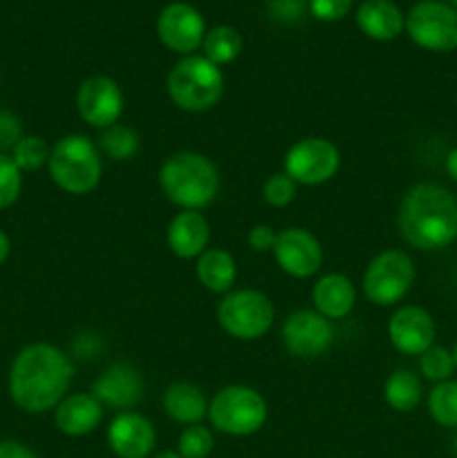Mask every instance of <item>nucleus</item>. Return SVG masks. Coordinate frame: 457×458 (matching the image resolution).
Segmentation results:
<instances>
[{
	"label": "nucleus",
	"instance_id": "37",
	"mask_svg": "<svg viewBox=\"0 0 457 458\" xmlns=\"http://www.w3.org/2000/svg\"><path fill=\"white\" fill-rule=\"evenodd\" d=\"M0 458H39L27 445L18 441H0Z\"/></svg>",
	"mask_w": 457,
	"mask_h": 458
},
{
	"label": "nucleus",
	"instance_id": "26",
	"mask_svg": "<svg viewBox=\"0 0 457 458\" xmlns=\"http://www.w3.org/2000/svg\"><path fill=\"white\" fill-rule=\"evenodd\" d=\"M139 134L124 123H115L101 130L99 150L112 161H130L139 152Z\"/></svg>",
	"mask_w": 457,
	"mask_h": 458
},
{
	"label": "nucleus",
	"instance_id": "18",
	"mask_svg": "<svg viewBox=\"0 0 457 458\" xmlns=\"http://www.w3.org/2000/svg\"><path fill=\"white\" fill-rule=\"evenodd\" d=\"M166 240H168V249L177 258H200L209 249L211 226L200 210H182L170 219Z\"/></svg>",
	"mask_w": 457,
	"mask_h": 458
},
{
	"label": "nucleus",
	"instance_id": "35",
	"mask_svg": "<svg viewBox=\"0 0 457 458\" xmlns=\"http://www.w3.org/2000/svg\"><path fill=\"white\" fill-rule=\"evenodd\" d=\"M269 16L278 22H296L305 13V0H269Z\"/></svg>",
	"mask_w": 457,
	"mask_h": 458
},
{
	"label": "nucleus",
	"instance_id": "38",
	"mask_svg": "<svg viewBox=\"0 0 457 458\" xmlns=\"http://www.w3.org/2000/svg\"><path fill=\"white\" fill-rule=\"evenodd\" d=\"M446 173L453 182H457V148H453L446 157Z\"/></svg>",
	"mask_w": 457,
	"mask_h": 458
},
{
	"label": "nucleus",
	"instance_id": "33",
	"mask_svg": "<svg viewBox=\"0 0 457 458\" xmlns=\"http://www.w3.org/2000/svg\"><path fill=\"white\" fill-rule=\"evenodd\" d=\"M25 137L22 134V123L13 112L0 107V152L4 155H12L13 148L18 146V141Z\"/></svg>",
	"mask_w": 457,
	"mask_h": 458
},
{
	"label": "nucleus",
	"instance_id": "4",
	"mask_svg": "<svg viewBox=\"0 0 457 458\" xmlns=\"http://www.w3.org/2000/svg\"><path fill=\"white\" fill-rule=\"evenodd\" d=\"M49 177L67 195H88L99 186L103 174L101 150L85 134H67L49 155Z\"/></svg>",
	"mask_w": 457,
	"mask_h": 458
},
{
	"label": "nucleus",
	"instance_id": "5",
	"mask_svg": "<svg viewBox=\"0 0 457 458\" xmlns=\"http://www.w3.org/2000/svg\"><path fill=\"white\" fill-rule=\"evenodd\" d=\"M168 97L179 110L206 112L224 94V74L206 56H186L170 70L166 81Z\"/></svg>",
	"mask_w": 457,
	"mask_h": 458
},
{
	"label": "nucleus",
	"instance_id": "39",
	"mask_svg": "<svg viewBox=\"0 0 457 458\" xmlns=\"http://www.w3.org/2000/svg\"><path fill=\"white\" fill-rule=\"evenodd\" d=\"M12 253V242H9L7 233L0 231V264H4V259Z\"/></svg>",
	"mask_w": 457,
	"mask_h": 458
},
{
	"label": "nucleus",
	"instance_id": "19",
	"mask_svg": "<svg viewBox=\"0 0 457 458\" xmlns=\"http://www.w3.org/2000/svg\"><path fill=\"white\" fill-rule=\"evenodd\" d=\"M103 420V405L92 394H70L54 410V423L65 437L92 434Z\"/></svg>",
	"mask_w": 457,
	"mask_h": 458
},
{
	"label": "nucleus",
	"instance_id": "23",
	"mask_svg": "<svg viewBox=\"0 0 457 458\" xmlns=\"http://www.w3.org/2000/svg\"><path fill=\"white\" fill-rule=\"evenodd\" d=\"M197 277L202 286L209 289L211 293H228L231 286L236 284L237 267L236 259L228 250L224 249H206L197 258Z\"/></svg>",
	"mask_w": 457,
	"mask_h": 458
},
{
	"label": "nucleus",
	"instance_id": "41",
	"mask_svg": "<svg viewBox=\"0 0 457 458\" xmlns=\"http://www.w3.org/2000/svg\"><path fill=\"white\" fill-rule=\"evenodd\" d=\"M453 358H455V367H457V343H455V349H453Z\"/></svg>",
	"mask_w": 457,
	"mask_h": 458
},
{
	"label": "nucleus",
	"instance_id": "36",
	"mask_svg": "<svg viewBox=\"0 0 457 458\" xmlns=\"http://www.w3.org/2000/svg\"><path fill=\"white\" fill-rule=\"evenodd\" d=\"M276 235L278 233L272 226H267V224H255L249 231V235H246V242H249V246L255 253H267V250H273Z\"/></svg>",
	"mask_w": 457,
	"mask_h": 458
},
{
	"label": "nucleus",
	"instance_id": "9",
	"mask_svg": "<svg viewBox=\"0 0 457 458\" xmlns=\"http://www.w3.org/2000/svg\"><path fill=\"white\" fill-rule=\"evenodd\" d=\"M406 30L417 47L453 52L457 49V9L439 0H421L408 12Z\"/></svg>",
	"mask_w": 457,
	"mask_h": 458
},
{
	"label": "nucleus",
	"instance_id": "40",
	"mask_svg": "<svg viewBox=\"0 0 457 458\" xmlns=\"http://www.w3.org/2000/svg\"><path fill=\"white\" fill-rule=\"evenodd\" d=\"M152 458H182L177 454V452H170V450H166V452H160V454H155Z\"/></svg>",
	"mask_w": 457,
	"mask_h": 458
},
{
	"label": "nucleus",
	"instance_id": "29",
	"mask_svg": "<svg viewBox=\"0 0 457 458\" xmlns=\"http://www.w3.org/2000/svg\"><path fill=\"white\" fill-rule=\"evenodd\" d=\"M455 358L446 347H430L419 356V371L426 380L433 383H446L455 371Z\"/></svg>",
	"mask_w": 457,
	"mask_h": 458
},
{
	"label": "nucleus",
	"instance_id": "3",
	"mask_svg": "<svg viewBox=\"0 0 457 458\" xmlns=\"http://www.w3.org/2000/svg\"><path fill=\"white\" fill-rule=\"evenodd\" d=\"M160 186L182 210H202L218 197V165L200 152H175L161 164Z\"/></svg>",
	"mask_w": 457,
	"mask_h": 458
},
{
	"label": "nucleus",
	"instance_id": "15",
	"mask_svg": "<svg viewBox=\"0 0 457 458\" xmlns=\"http://www.w3.org/2000/svg\"><path fill=\"white\" fill-rule=\"evenodd\" d=\"M388 335L397 352L406 353V356H421L433 347V316L426 309L412 307V304L397 309L388 322Z\"/></svg>",
	"mask_w": 457,
	"mask_h": 458
},
{
	"label": "nucleus",
	"instance_id": "30",
	"mask_svg": "<svg viewBox=\"0 0 457 458\" xmlns=\"http://www.w3.org/2000/svg\"><path fill=\"white\" fill-rule=\"evenodd\" d=\"M213 434L204 425H188L177 438V454L182 458H206L213 452Z\"/></svg>",
	"mask_w": 457,
	"mask_h": 458
},
{
	"label": "nucleus",
	"instance_id": "16",
	"mask_svg": "<svg viewBox=\"0 0 457 458\" xmlns=\"http://www.w3.org/2000/svg\"><path fill=\"white\" fill-rule=\"evenodd\" d=\"M155 443V425L137 411H121L108 428V445L119 458H148Z\"/></svg>",
	"mask_w": 457,
	"mask_h": 458
},
{
	"label": "nucleus",
	"instance_id": "42",
	"mask_svg": "<svg viewBox=\"0 0 457 458\" xmlns=\"http://www.w3.org/2000/svg\"><path fill=\"white\" fill-rule=\"evenodd\" d=\"M451 3H453V7H455V9H457V0H451Z\"/></svg>",
	"mask_w": 457,
	"mask_h": 458
},
{
	"label": "nucleus",
	"instance_id": "13",
	"mask_svg": "<svg viewBox=\"0 0 457 458\" xmlns=\"http://www.w3.org/2000/svg\"><path fill=\"white\" fill-rule=\"evenodd\" d=\"M273 258L276 264L291 277H312L316 276L323 264V246L314 233L307 228L289 226L276 235L273 244Z\"/></svg>",
	"mask_w": 457,
	"mask_h": 458
},
{
	"label": "nucleus",
	"instance_id": "20",
	"mask_svg": "<svg viewBox=\"0 0 457 458\" xmlns=\"http://www.w3.org/2000/svg\"><path fill=\"white\" fill-rule=\"evenodd\" d=\"M312 302L327 320H343L357 304V289L343 273H327L314 284Z\"/></svg>",
	"mask_w": 457,
	"mask_h": 458
},
{
	"label": "nucleus",
	"instance_id": "24",
	"mask_svg": "<svg viewBox=\"0 0 457 458\" xmlns=\"http://www.w3.org/2000/svg\"><path fill=\"white\" fill-rule=\"evenodd\" d=\"M421 396H424L421 378L408 369L390 374L384 385V398L394 411H412L421 403Z\"/></svg>",
	"mask_w": 457,
	"mask_h": 458
},
{
	"label": "nucleus",
	"instance_id": "32",
	"mask_svg": "<svg viewBox=\"0 0 457 458\" xmlns=\"http://www.w3.org/2000/svg\"><path fill=\"white\" fill-rule=\"evenodd\" d=\"M296 188H298V183H296L289 174L276 173L264 182L263 197L269 206H273V208H285V206H289L291 201H294Z\"/></svg>",
	"mask_w": 457,
	"mask_h": 458
},
{
	"label": "nucleus",
	"instance_id": "43",
	"mask_svg": "<svg viewBox=\"0 0 457 458\" xmlns=\"http://www.w3.org/2000/svg\"><path fill=\"white\" fill-rule=\"evenodd\" d=\"M455 452H457V438H455Z\"/></svg>",
	"mask_w": 457,
	"mask_h": 458
},
{
	"label": "nucleus",
	"instance_id": "22",
	"mask_svg": "<svg viewBox=\"0 0 457 458\" xmlns=\"http://www.w3.org/2000/svg\"><path fill=\"white\" fill-rule=\"evenodd\" d=\"M164 411L182 425H197L209 414L204 392L193 383H173L164 392Z\"/></svg>",
	"mask_w": 457,
	"mask_h": 458
},
{
	"label": "nucleus",
	"instance_id": "17",
	"mask_svg": "<svg viewBox=\"0 0 457 458\" xmlns=\"http://www.w3.org/2000/svg\"><path fill=\"white\" fill-rule=\"evenodd\" d=\"M92 396L103 407L130 410L143 396V378L130 362H115L92 385Z\"/></svg>",
	"mask_w": 457,
	"mask_h": 458
},
{
	"label": "nucleus",
	"instance_id": "11",
	"mask_svg": "<svg viewBox=\"0 0 457 458\" xmlns=\"http://www.w3.org/2000/svg\"><path fill=\"white\" fill-rule=\"evenodd\" d=\"M76 110L81 119L92 128L106 130L119 123L124 112V94L119 83L103 74L85 79L76 92Z\"/></svg>",
	"mask_w": 457,
	"mask_h": 458
},
{
	"label": "nucleus",
	"instance_id": "25",
	"mask_svg": "<svg viewBox=\"0 0 457 458\" xmlns=\"http://www.w3.org/2000/svg\"><path fill=\"white\" fill-rule=\"evenodd\" d=\"M204 56L215 65H228L236 61L242 52V36L236 27L231 25H218L204 36Z\"/></svg>",
	"mask_w": 457,
	"mask_h": 458
},
{
	"label": "nucleus",
	"instance_id": "7",
	"mask_svg": "<svg viewBox=\"0 0 457 458\" xmlns=\"http://www.w3.org/2000/svg\"><path fill=\"white\" fill-rule=\"evenodd\" d=\"M273 311L272 300L254 289L228 291L218 307V322L231 338L258 340L272 329Z\"/></svg>",
	"mask_w": 457,
	"mask_h": 458
},
{
	"label": "nucleus",
	"instance_id": "31",
	"mask_svg": "<svg viewBox=\"0 0 457 458\" xmlns=\"http://www.w3.org/2000/svg\"><path fill=\"white\" fill-rule=\"evenodd\" d=\"M22 191V173L12 159V155L0 152V210L9 208L18 201Z\"/></svg>",
	"mask_w": 457,
	"mask_h": 458
},
{
	"label": "nucleus",
	"instance_id": "27",
	"mask_svg": "<svg viewBox=\"0 0 457 458\" xmlns=\"http://www.w3.org/2000/svg\"><path fill=\"white\" fill-rule=\"evenodd\" d=\"M428 411L437 425L457 429V380L435 385L428 394Z\"/></svg>",
	"mask_w": 457,
	"mask_h": 458
},
{
	"label": "nucleus",
	"instance_id": "8",
	"mask_svg": "<svg viewBox=\"0 0 457 458\" xmlns=\"http://www.w3.org/2000/svg\"><path fill=\"white\" fill-rule=\"evenodd\" d=\"M415 282V262L406 250L390 249L372 258L363 276V293L376 307L401 302Z\"/></svg>",
	"mask_w": 457,
	"mask_h": 458
},
{
	"label": "nucleus",
	"instance_id": "1",
	"mask_svg": "<svg viewBox=\"0 0 457 458\" xmlns=\"http://www.w3.org/2000/svg\"><path fill=\"white\" fill-rule=\"evenodd\" d=\"M74 365L65 352L47 343L27 344L9 369V396L27 414L56 410L67 396Z\"/></svg>",
	"mask_w": 457,
	"mask_h": 458
},
{
	"label": "nucleus",
	"instance_id": "14",
	"mask_svg": "<svg viewBox=\"0 0 457 458\" xmlns=\"http://www.w3.org/2000/svg\"><path fill=\"white\" fill-rule=\"evenodd\" d=\"M157 36L170 52L191 56L204 43V18L193 4L170 3L157 16Z\"/></svg>",
	"mask_w": 457,
	"mask_h": 458
},
{
	"label": "nucleus",
	"instance_id": "2",
	"mask_svg": "<svg viewBox=\"0 0 457 458\" xmlns=\"http://www.w3.org/2000/svg\"><path fill=\"white\" fill-rule=\"evenodd\" d=\"M399 231L417 250H439L457 240V197L439 183H417L399 206Z\"/></svg>",
	"mask_w": 457,
	"mask_h": 458
},
{
	"label": "nucleus",
	"instance_id": "34",
	"mask_svg": "<svg viewBox=\"0 0 457 458\" xmlns=\"http://www.w3.org/2000/svg\"><path fill=\"white\" fill-rule=\"evenodd\" d=\"M307 7L314 18L332 22L348 16L349 9H352V0H309Z\"/></svg>",
	"mask_w": 457,
	"mask_h": 458
},
{
	"label": "nucleus",
	"instance_id": "21",
	"mask_svg": "<svg viewBox=\"0 0 457 458\" xmlns=\"http://www.w3.org/2000/svg\"><path fill=\"white\" fill-rule=\"evenodd\" d=\"M357 25L367 38L394 40L406 27V16L392 0H367L358 7Z\"/></svg>",
	"mask_w": 457,
	"mask_h": 458
},
{
	"label": "nucleus",
	"instance_id": "10",
	"mask_svg": "<svg viewBox=\"0 0 457 458\" xmlns=\"http://www.w3.org/2000/svg\"><path fill=\"white\" fill-rule=\"evenodd\" d=\"M339 168L341 152L330 139H300L285 155V173L300 186H321L330 182Z\"/></svg>",
	"mask_w": 457,
	"mask_h": 458
},
{
	"label": "nucleus",
	"instance_id": "12",
	"mask_svg": "<svg viewBox=\"0 0 457 458\" xmlns=\"http://www.w3.org/2000/svg\"><path fill=\"white\" fill-rule=\"evenodd\" d=\"M282 343L291 356L312 360L332 347L334 327H332V320L323 318L318 311L300 309L291 313L282 325Z\"/></svg>",
	"mask_w": 457,
	"mask_h": 458
},
{
	"label": "nucleus",
	"instance_id": "28",
	"mask_svg": "<svg viewBox=\"0 0 457 458\" xmlns=\"http://www.w3.org/2000/svg\"><path fill=\"white\" fill-rule=\"evenodd\" d=\"M49 155H52V148L47 146L43 137H36V134L22 137L18 146L12 150V159L16 161L21 173H31V170L43 168L49 161Z\"/></svg>",
	"mask_w": 457,
	"mask_h": 458
},
{
	"label": "nucleus",
	"instance_id": "6",
	"mask_svg": "<svg viewBox=\"0 0 457 458\" xmlns=\"http://www.w3.org/2000/svg\"><path fill=\"white\" fill-rule=\"evenodd\" d=\"M267 401L255 389L228 385L209 403V420L218 432L228 437H251L267 423Z\"/></svg>",
	"mask_w": 457,
	"mask_h": 458
}]
</instances>
